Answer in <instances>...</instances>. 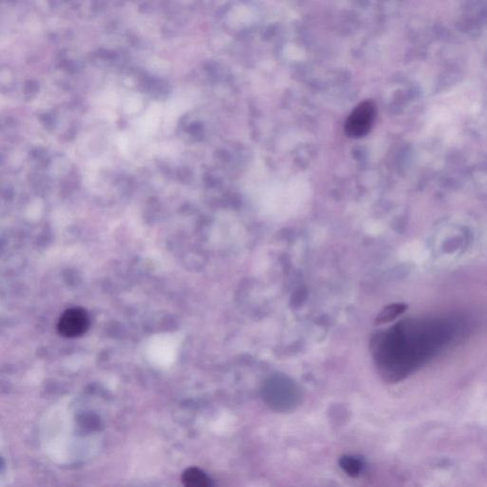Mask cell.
Masks as SVG:
<instances>
[{
	"mask_svg": "<svg viewBox=\"0 0 487 487\" xmlns=\"http://www.w3.org/2000/svg\"><path fill=\"white\" fill-rule=\"evenodd\" d=\"M340 466L342 467L346 474L351 476V477H357L363 469L362 461L353 456H343L341 458Z\"/></svg>",
	"mask_w": 487,
	"mask_h": 487,
	"instance_id": "5",
	"label": "cell"
},
{
	"mask_svg": "<svg viewBox=\"0 0 487 487\" xmlns=\"http://www.w3.org/2000/svg\"><path fill=\"white\" fill-rule=\"evenodd\" d=\"M90 318L84 309L72 308L61 315L58 323V333L65 338L80 337L89 328Z\"/></svg>",
	"mask_w": 487,
	"mask_h": 487,
	"instance_id": "2",
	"label": "cell"
},
{
	"mask_svg": "<svg viewBox=\"0 0 487 487\" xmlns=\"http://www.w3.org/2000/svg\"><path fill=\"white\" fill-rule=\"evenodd\" d=\"M376 117V106L373 101H364L356 107L346 119V134L350 137H365L373 128Z\"/></svg>",
	"mask_w": 487,
	"mask_h": 487,
	"instance_id": "1",
	"label": "cell"
},
{
	"mask_svg": "<svg viewBox=\"0 0 487 487\" xmlns=\"http://www.w3.org/2000/svg\"><path fill=\"white\" fill-rule=\"evenodd\" d=\"M407 311V306L404 304H393V305L385 306L375 319V325H382L391 322L398 317L399 315L404 314Z\"/></svg>",
	"mask_w": 487,
	"mask_h": 487,
	"instance_id": "4",
	"label": "cell"
},
{
	"mask_svg": "<svg viewBox=\"0 0 487 487\" xmlns=\"http://www.w3.org/2000/svg\"><path fill=\"white\" fill-rule=\"evenodd\" d=\"M182 483L185 487H215L210 476L197 467H190L183 472Z\"/></svg>",
	"mask_w": 487,
	"mask_h": 487,
	"instance_id": "3",
	"label": "cell"
}]
</instances>
